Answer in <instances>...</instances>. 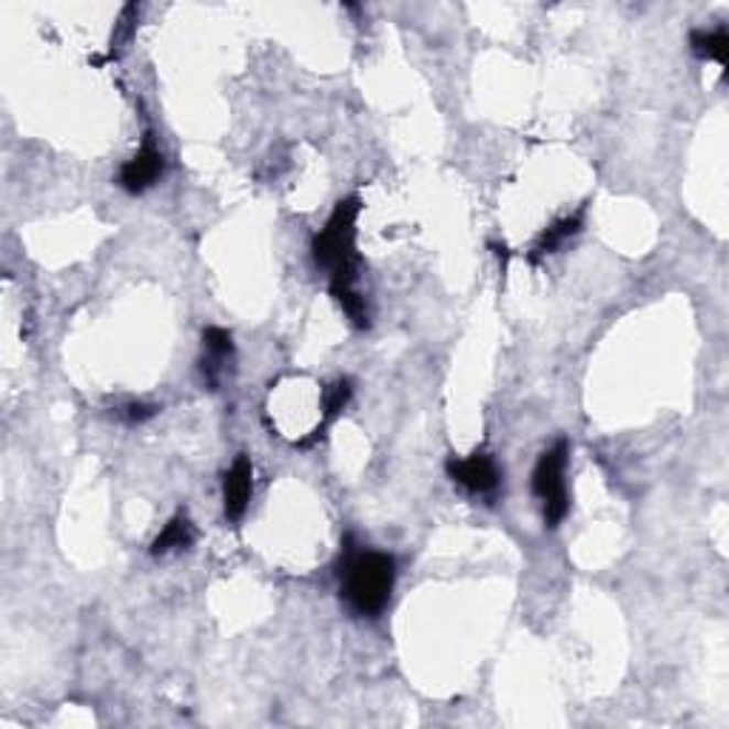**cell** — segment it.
<instances>
[{
    "label": "cell",
    "mask_w": 729,
    "mask_h": 729,
    "mask_svg": "<svg viewBox=\"0 0 729 729\" xmlns=\"http://www.w3.org/2000/svg\"><path fill=\"white\" fill-rule=\"evenodd\" d=\"M393 585H396V558L391 553L353 547L351 538L345 542L339 558V596L353 616L377 619L391 605Z\"/></svg>",
    "instance_id": "cell-1"
},
{
    "label": "cell",
    "mask_w": 729,
    "mask_h": 729,
    "mask_svg": "<svg viewBox=\"0 0 729 729\" xmlns=\"http://www.w3.org/2000/svg\"><path fill=\"white\" fill-rule=\"evenodd\" d=\"M359 211H362V203L359 197H345L334 206L328 222L319 228L314 240H311V257H314V265L328 274H334L337 269L345 265H353L359 262L357 254V220Z\"/></svg>",
    "instance_id": "cell-2"
},
{
    "label": "cell",
    "mask_w": 729,
    "mask_h": 729,
    "mask_svg": "<svg viewBox=\"0 0 729 729\" xmlns=\"http://www.w3.org/2000/svg\"><path fill=\"white\" fill-rule=\"evenodd\" d=\"M567 459H570V445L567 439H558L556 445L547 447L536 461L533 470V496L542 502L544 524L547 527H558L570 513V490H567L565 474Z\"/></svg>",
    "instance_id": "cell-3"
},
{
    "label": "cell",
    "mask_w": 729,
    "mask_h": 729,
    "mask_svg": "<svg viewBox=\"0 0 729 729\" xmlns=\"http://www.w3.org/2000/svg\"><path fill=\"white\" fill-rule=\"evenodd\" d=\"M447 476L454 479L459 488L468 490L470 496H485V499H493L499 485H502V470L496 465V459L485 450H474L470 456H450L445 465Z\"/></svg>",
    "instance_id": "cell-4"
},
{
    "label": "cell",
    "mask_w": 729,
    "mask_h": 729,
    "mask_svg": "<svg viewBox=\"0 0 729 729\" xmlns=\"http://www.w3.org/2000/svg\"><path fill=\"white\" fill-rule=\"evenodd\" d=\"M163 172H165L163 152H160V145L154 143L152 134H145L140 152L120 165L118 186L129 194H143L163 177Z\"/></svg>",
    "instance_id": "cell-5"
},
{
    "label": "cell",
    "mask_w": 729,
    "mask_h": 729,
    "mask_svg": "<svg viewBox=\"0 0 729 729\" xmlns=\"http://www.w3.org/2000/svg\"><path fill=\"white\" fill-rule=\"evenodd\" d=\"M251 493H254V465L246 454H240L222 476V510H226L228 522L237 524L246 516Z\"/></svg>",
    "instance_id": "cell-6"
},
{
    "label": "cell",
    "mask_w": 729,
    "mask_h": 729,
    "mask_svg": "<svg viewBox=\"0 0 729 729\" xmlns=\"http://www.w3.org/2000/svg\"><path fill=\"white\" fill-rule=\"evenodd\" d=\"M203 348H206V357H203V377H206L208 385H217V379H220L222 368L231 357H235V339L228 334L226 328L220 325H208L203 330Z\"/></svg>",
    "instance_id": "cell-7"
},
{
    "label": "cell",
    "mask_w": 729,
    "mask_h": 729,
    "mask_svg": "<svg viewBox=\"0 0 729 729\" xmlns=\"http://www.w3.org/2000/svg\"><path fill=\"white\" fill-rule=\"evenodd\" d=\"M197 538L194 533V524L186 513H177V516L168 519L163 530L157 533V538L152 542V556H168V553L188 551Z\"/></svg>",
    "instance_id": "cell-8"
},
{
    "label": "cell",
    "mask_w": 729,
    "mask_h": 729,
    "mask_svg": "<svg viewBox=\"0 0 729 729\" xmlns=\"http://www.w3.org/2000/svg\"><path fill=\"white\" fill-rule=\"evenodd\" d=\"M689 48H693V55L701 57V61H716L718 66H727V48H729L727 26L695 29L693 35H689Z\"/></svg>",
    "instance_id": "cell-9"
},
{
    "label": "cell",
    "mask_w": 729,
    "mask_h": 729,
    "mask_svg": "<svg viewBox=\"0 0 729 729\" xmlns=\"http://www.w3.org/2000/svg\"><path fill=\"white\" fill-rule=\"evenodd\" d=\"M581 222H585V211H576L570 214V217H565V220L553 222L551 228H544L542 237H538L536 246H533V260L553 254L558 246H565L570 237H576L578 231H581Z\"/></svg>",
    "instance_id": "cell-10"
},
{
    "label": "cell",
    "mask_w": 729,
    "mask_h": 729,
    "mask_svg": "<svg viewBox=\"0 0 729 729\" xmlns=\"http://www.w3.org/2000/svg\"><path fill=\"white\" fill-rule=\"evenodd\" d=\"M353 396V382L348 377L334 379L330 385L323 388V400H319V411H323V427L330 425V420H337L339 413L348 407Z\"/></svg>",
    "instance_id": "cell-11"
},
{
    "label": "cell",
    "mask_w": 729,
    "mask_h": 729,
    "mask_svg": "<svg viewBox=\"0 0 729 729\" xmlns=\"http://www.w3.org/2000/svg\"><path fill=\"white\" fill-rule=\"evenodd\" d=\"M157 411H160L157 405H145V402H129V405L120 407V416H123L129 425H140V422L157 416Z\"/></svg>",
    "instance_id": "cell-12"
}]
</instances>
